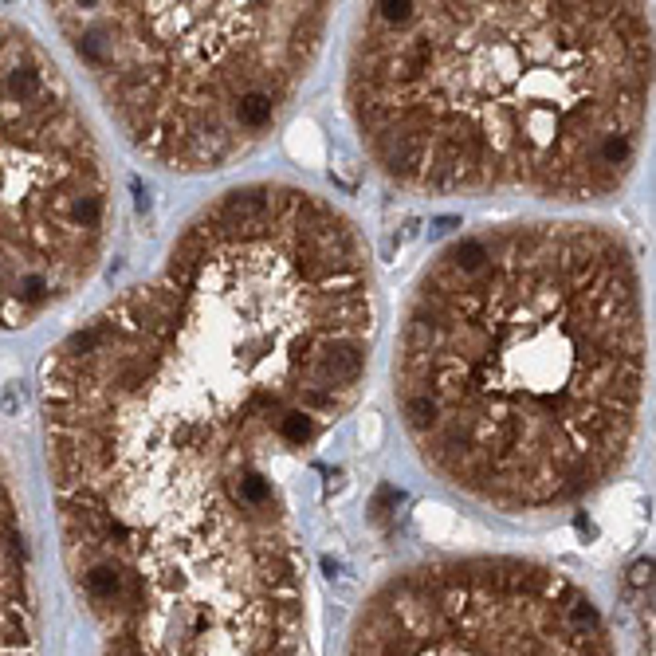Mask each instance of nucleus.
Instances as JSON below:
<instances>
[{"label": "nucleus", "mask_w": 656, "mask_h": 656, "mask_svg": "<svg viewBox=\"0 0 656 656\" xmlns=\"http://www.w3.org/2000/svg\"><path fill=\"white\" fill-rule=\"evenodd\" d=\"M652 4H365L346 110L365 157L420 197L605 201L637 169Z\"/></svg>", "instance_id": "obj_3"}, {"label": "nucleus", "mask_w": 656, "mask_h": 656, "mask_svg": "<svg viewBox=\"0 0 656 656\" xmlns=\"http://www.w3.org/2000/svg\"><path fill=\"white\" fill-rule=\"evenodd\" d=\"M645 291L602 220H511L456 236L401 310L393 405L437 480L503 515L609 487L640 437Z\"/></svg>", "instance_id": "obj_2"}, {"label": "nucleus", "mask_w": 656, "mask_h": 656, "mask_svg": "<svg viewBox=\"0 0 656 656\" xmlns=\"http://www.w3.org/2000/svg\"><path fill=\"white\" fill-rule=\"evenodd\" d=\"M47 20L138 154L174 174H217L287 119L334 4L63 0Z\"/></svg>", "instance_id": "obj_4"}, {"label": "nucleus", "mask_w": 656, "mask_h": 656, "mask_svg": "<svg viewBox=\"0 0 656 656\" xmlns=\"http://www.w3.org/2000/svg\"><path fill=\"white\" fill-rule=\"evenodd\" d=\"M0 656H40L32 535L4 464H0Z\"/></svg>", "instance_id": "obj_7"}, {"label": "nucleus", "mask_w": 656, "mask_h": 656, "mask_svg": "<svg viewBox=\"0 0 656 656\" xmlns=\"http://www.w3.org/2000/svg\"><path fill=\"white\" fill-rule=\"evenodd\" d=\"M374 346L358 220L248 181L47 354V475L99 656H310L283 468L354 409Z\"/></svg>", "instance_id": "obj_1"}, {"label": "nucleus", "mask_w": 656, "mask_h": 656, "mask_svg": "<svg viewBox=\"0 0 656 656\" xmlns=\"http://www.w3.org/2000/svg\"><path fill=\"white\" fill-rule=\"evenodd\" d=\"M110 169L67 75L0 16V330L71 299L110 240Z\"/></svg>", "instance_id": "obj_5"}, {"label": "nucleus", "mask_w": 656, "mask_h": 656, "mask_svg": "<svg viewBox=\"0 0 656 656\" xmlns=\"http://www.w3.org/2000/svg\"><path fill=\"white\" fill-rule=\"evenodd\" d=\"M346 656H617L593 593L523 554L405 566L362 602Z\"/></svg>", "instance_id": "obj_6"}]
</instances>
